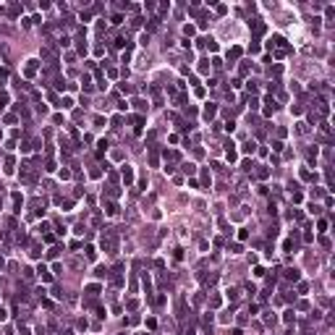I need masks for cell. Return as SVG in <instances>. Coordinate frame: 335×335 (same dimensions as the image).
Masks as SVG:
<instances>
[{"label": "cell", "instance_id": "2", "mask_svg": "<svg viewBox=\"0 0 335 335\" xmlns=\"http://www.w3.org/2000/svg\"><path fill=\"white\" fill-rule=\"evenodd\" d=\"M212 115H215V105H207V107H204V118L209 121V118H212Z\"/></svg>", "mask_w": 335, "mask_h": 335}, {"label": "cell", "instance_id": "3", "mask_svg": "<svg viewBox=\"0 0 335 335\" xmlns=\"http://www.w3.org/2000/svg\"><path fill=\"white\" fill-rule=\"evenodd\" d=\"M286 278H288V280H298V272H296V270H288Z\"/></svg>", "mask_w": 335, "mask_h": 335}, {"label": "cell", "instance_id": "4", "mask_svg": "<svg viewBox=\"0 0 335 335\" xmlns=\"http://www.w3.org/2000/svg\"><path fill=\"white\" fill-rule=\"evenodd\" d=\"M238 55H241V50H238V47H233V50H230V55H228V58H230V60H236V58H238Z\"/></svg>", "mask_w": 335, "mask_h": 335}, {"label": "cell", "instance_id": "1", "mask_svg": "<svg viewBox=\"0 0 335 335\" xmlns=\"http://www.w3.org/2000/svg\"><path fill=\"white\" fill-rule=\"evenodd\" d=\"M123 181H126V183L134 181V170H131V168H123Z\"/></svg>", "mask_w": 335, "mask_h": 335}]
</instances>
